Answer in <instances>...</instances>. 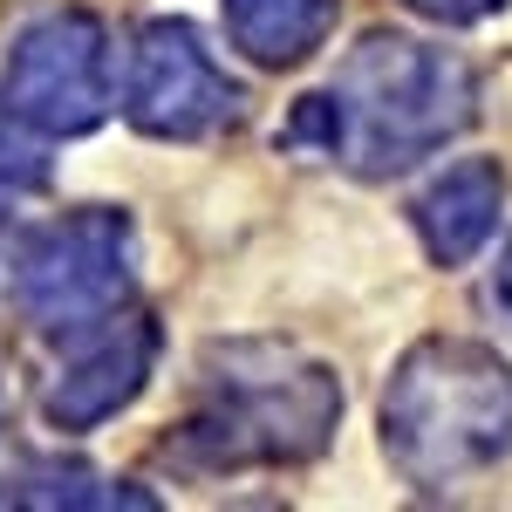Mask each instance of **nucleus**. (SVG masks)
Listing matches in <instances>:
<instances>
[{"mask_svg": "<svg viewBox=\"0 0 512 512\" xmlns=\"http://www.w3.org/2000/svg\"><path fill=\"white\" fill-rule=\"evenodd\" d=\"M342 424V383L328 362H308L274 342L205 349V396L164 444V458L192 472H253L308 465Z\"/></svg>", "mask_w": 512, "mask_h": 512, "instance_id": "1", "label": "nucleus"}, {"mask_svg": "<svg viewBox=\"0 0 512 512\" xmlns=\"http://www.w3.org/2000/svg\"><path fill=\"white\" fill-rule=\"evenodd\" d=\"M335 158L355 178H396L465 137L478 117V76L465 55L410 35H362L335 62Z\"/></svg>", "mask_w": 512, "mask_h": 512, "instance_id": "2", "label": "nucleus"}, {"mask_svg": "<svg viewBox=\"0 0 512 512\" xmlns=\"http://www.w3.org/2000/svg\"><path fill=\"white\" fill-rule=\"evenodd\" d=\"M383 451L417 492L492 472L512 458V369L478 342H417L383 390Z\"/></svg>", "mask_w": 512, "mask_h": 512, "instance_id": "3", "label": "nucleus"}, {"mask_svg": "<svg viewBox=\"0 0 512 512\" xmlns=\"http://www.w3.org/2000/svg\"><path fill=\"white\" fill-rule=\"evenodd\" d=\"M137 280V233L110 205H82L69 219L41 226L21 253H14V308L48 328V335H76V328H103L123 315Z\"/></svg>", "mask_w": 512, "mask_h": 512, "instance_id": "4", "label": "nucleus"}, {"mask_svg": "<svg viewBox=\"0 0 512 512\" xmlns=\"http://www.w3.org/2000/svg\"><path fill=\"white\" fill-rule=\"evenodd\" d=\"M0 103L41 137H82L110 117V35L89 7L35 14L0 69Z\"/></svg>", "mask_w": 512, "mask_h": 512, "instance_id": "5", "label": "nucleus"}, {"mask_svg": "<svg viewBox=\"0 0 512 512\" xmlns=\"http://www.w3.org/2000/svg\"><path fill=\"white\" fill-rule=\"evenodd\" d=\"M123 117L144 137L198 144L239 117L233 76L212 62L192 21H144L130 41V82H123Z\"/></svg>", "mask_w": 512, "mask_h": 512, "instance_id": "6", "label": "nucleus"}, {"mask_svg": "<svg viewBox=\"0 0 512 512\" xmlns=\"http://www.w3.org/2000/svg\"><path fill=\"white\" fill-rule=\"evenodd\" d=\"M151 369H158V321L151 315H110L103 335L48 383L41 410H48L55 431H96V424H110L117 410H130L144 396Z\"/></svg>", "mask_w": 512, "mask_h": 512, "instance_id": "7", "label": "nucleus"}, {"mask_svg": "<svg viewBox=\"0 0 512 512\" xmlns=\"http://www.w3.org/2000/svg\"><path fill=\"white\" fill-rule=\"evenodd\" d=\"M499 205H506V171L485 158H465L417 192L410 219H417V239H424V253H431L437 267H465L478 246L492 239Z\"/></svg>", "mask_w": 512, "mask_h": 512, "instance_id": "8", "label": "nucleus"}, {"mask_svg": "<svg viewBox=\"0 0 512 512\" xmlns=\"http://www.w3.org/2000/svg\"><path fill=\"white\" fill-rule=\"evenodd\" d=\"M335 28V0H226V35L260 69L308 62Z\"/></svg>", "mask_w": 512, "mask_h": 512, "instance_id": "9", "label": "nucleus"}, {"mask_svg": "<svg viewBox=\"0 0 512 512\" xmlns=\"http://www.w3.org/2000/svg\"><path fill=\"white\" fill-rule=\"evenodd\" d=\"M0 506L28 512H151L158 499L130 478H103L96 465H28L0 478Z\"/></svg>", "mask_w": 512, "mask_h": 512, "instance_id": "10", "label": "nucleus"}, {"mask_svg": "<svg viewBox=\"0 0 512 512\" xmlns=\"http://www.w3.org/2000/svg\"><path fill=\"white\" fill-rule=\"evenodd\" d=\"M35 185H48V151H41L35 123L0 110V192H35Z\"/></svg>", "mask_w": 512, "mask_h": 512, "instance_id": "11", "label": "nucleus"}, {"mask_svg": "<svg viewBox=\"0 0 512 512\" xmlns=\"http://www.w3.org/2000/svg\"><path fill=\"white\" fill-rule=\"evenodd\" d=\"M403 7H417V14L437 21V28H472V21H485V14H499L506 0H403Z\"/></svg>", "mask_w": 512, "mask_h": 512, "instance_id": "12", "label": "nucleus"}, {"mask_svg": "<svg viewBox=\"0 0 512 512\" xmlns=\"http://www.w3.org/2000/svg\"><path fill=\"white\" fill-rule=\"evenodd\" d=\"M485 294H492V308H499V321L512 328V246L499 253V267H492V287H485Z\"/></svg>", "mask_w": 512, "mask_h": 512, "instance_id": "13", "label": "nucleus"}, {"mask_svg": "<svg viewBox=\"0 0 512 512\" xmlns=\"http://www.w3.org/2000/svg\"><path fill=\"white\" fill-rule=\"evenodd\" d=\"M0 417H7V396H0Z\"/></svg>", "mask_w": 512, "mask_h": 512, "instance_id": "14", "label": "nucleus"}]
</instances>
